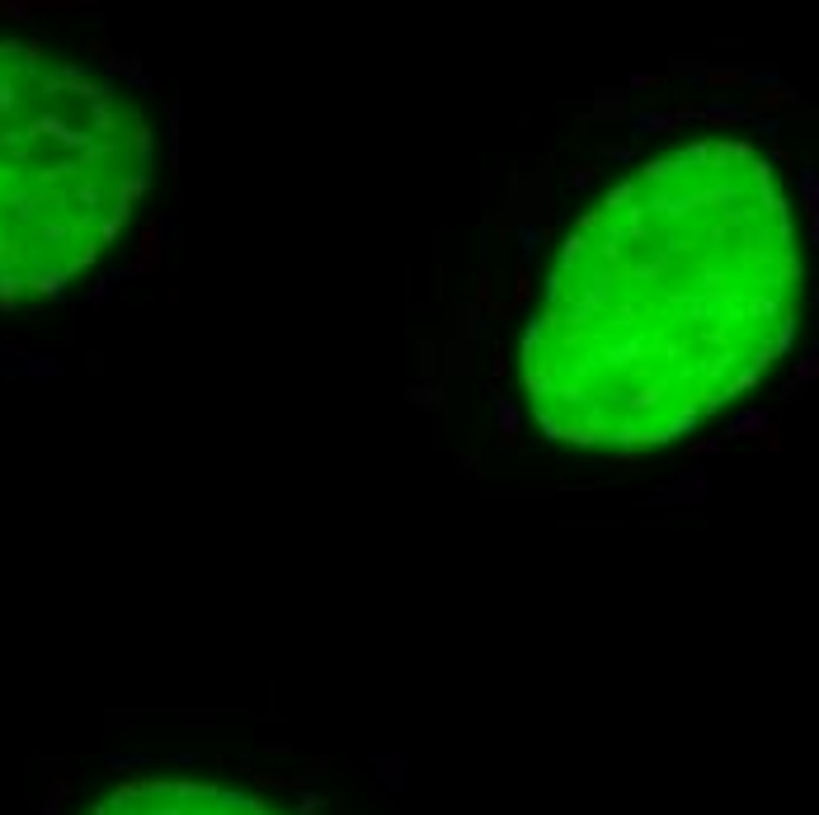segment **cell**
Returning a JSON list of instances; mask_svg holds the SVG:
<instances>
[{"instance_id":"obj_2","label":"cell","mask_w":819,"mask_h":815,"mask_svg":"<svg viewBox=\"0 0 819 815\" xmlns=\"http://www.w3.org/2000/svg\"><path fill=\"white\" fill-rule=\"evenodd\" d=\"M151 123L109 71L0 33V312L62 298L128 231Z\"/></svg>"},{"instance_id":"obj_1","label":"cell","mask_w":819,"mask_h":815,"mask_svg":"<svg viewBox=\"0 0 819 815\" xmlns=\"http://www.w3.org/2000/svg\"><path fill=\"white\" fill-rule=\"evenodd\" d=\"M796 302L801 241L777 165L735 138L674 147L565 237L523 335V396L570 449H659L764 382Z\"/></svg>"},{"instance_id":"obj_3","label":"cell","mask_w":819,"mask_h":815,"mask_svg":"<svg viewBox=\"0 0 819 815\" xmlns=\"http://www.w3.org/2000/svg\"><path fill=\"white\" fill-rule=\"evenodd\" d=\"M85 815H287L255 792L199 778H128Z\"/></svg>"}]
</instances>
